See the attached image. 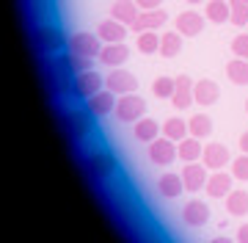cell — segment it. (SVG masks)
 <instances>
[{"instance_id":"16","label":"cell","mask_w":248,"mask_h":243,"mask_svg":"<svg viewBox=\"0 0 248 243\" xmlns=\"http://www.w3.org/2000/svg\"><path fill=\"white\" fill-rule=\"evenodd\" d=\"M127 58H130V50H127V45H124V42L105 45V47H102V53H99V61L105 64V66H110V69L124 66V61H127Z\"/></svg>"},{"instance_id":"32","label":"cell","mask_w":248,"mask_h":243,"mask_svg":"<svg viewBox=\"0 0 248 243\" xmlns=\"http://www.w3.org/2000/svg\"><path fill=\"white\" fill-rule=\"evenodd\" d=\"M232 174H234V180H248V155H237V158H232Z\"/></svg>"},{"instance_id":"29","label":"cell","mask_w":248,"mask_h":243,"mask_svg":"<svg viewBox=\"0 0 248 243\" xmlns=\"http://www.w3.org/2000/svg\"><path fill=\"white\" fill-rule=\"evenodd\" d=\"M91 61H94V58H89V55L69 53V55H63V58H61V66H66V69H72V72L78 75V72H86V69H94Z\"/></svg>"},{"instance_id":"6","label":"cell","mask_w":248,"mask_h":243,"mask_svg":"<svg viewBox=\"0 0 248 243\" xmlns=\"http://www.w3.org/2000/svg\"><path fill=\"white\" fill-rule=\"evenodd\" d=\"M102 86H105V78H102V75H97L94 69H86V72L75 75V94H78V97L89 99L91 94L102 91Z\"/></svg>"},{"instance_id":"27","label":"cell","mask_w":248,"mask_h":243,"mask_svg":"<svg viewBox=\"0 0 248 243\" xmlns=\"http://www.w3.org/2000/svg\"><path fill=\"white\" fill-rule=\"evenodd\" d=\"M187 130L193 138H207V135L213 133V119L207 116V113H193V116L187 119Z\"/></svg>"},{"instance_id":"24","label":"cell","mask_w":248,"mask_h":243,"mask_svg":"<svg viewBox=\"0 0 248 243\" xmlns=\"http://www.w3.org/2000/svg\"><path fill=\"white\" fill-rule=\"evenodd\" d=\"M160 127H157V119H149V116H143L135 122V138L138 141H143V144H152L155 138H160Z\"/></svg>"},{"instance_id":"26","label":"cell","mask_w":248,"mask_h":243,"mask_svg":"<svg viewBox=\"0 0 248 243\" xmlns=\"http://www.w3.org/2000/svg\"><path fill=\"white\" fill-rule=\"evenodd\" d=\"M226 78L237 86H248V61L246 58H232L226 64Z\"/></svg>"},{"instance_id":"10","label":"cell","mask_w":248,"mask_h":243,"mask_svg":"<svg viewBox=\"0 0 248 243\" xmlns=\"http://www.w3.org/2000/svg\"><path fill=\"white\" fill-rule=\"evenodd\" d=\"M182 174V182H185V191H202L207 185V177H210V169L207 166H199V163H187L185 169L179 171Z\"/></svg>"},{"instance_id":"41","label":"cell","mask_w":248,"mask_h":243,"mask_svg":"<svg viewBox=\"0 0 248 243\" xmlns=\"http://www.w3.org/2000/svg\"><path fill=\"white\" fill-rule=\"evenodd\" d=\"M246 113H248V99H246Z\"/></svg>"},{"instance_id":"4","label":"cell","mask_w":248,"mask_h":243,"mask_svg":"<svg viewBox=\"0 0 248 243\" xmlns=\"http://www.w3.org/2000/svg\"><path fill=\"white\" fill-rule=\"evenodd\" d=\"M105 89H110L113 94H133L135 89H138V78H135L133 72H127V69H122V66H116V69H110V75L105 78Z\"/></svg>"},{"instance_id":"15","label":"cell","mask_w":248,"mask_h":243,"mask_svg":"<svg viewBox=\"0 0 248 243\" xmlns=\"http://www.w3.org/2000/svg\"><path fill=\"white\" fill-rule=\"evenodd\" d=\"M204 19L199 11H182L177 17V31L182 33V36H199L204 31Z\"/></svg>"},{"instance_id":"25","label":"cell","mask_w":248,"mask_h":243,"mask_svg":"<svg viewBox=\"0 0 248 243\" xmlns=\"http://www.w3.org/2000/svg\"><path fill=\"white\" fill-rule=\"evenodd\" d=\"M179 158L185 163H193V161H199L204 155V149H202V138H193V135H187V138H182L179 141Z\"/></svg>"},{"instance_id":"30","label":"cell","mask_w":248,"mask_h":243,"mask_svg":"<svg viewBox=\"0 0 248 243\" xmlns=\"http://www.w3.org/2000/svg\"><path fill=\"white\" fill-rule=\"evenodd\" d=\"M135 47H138L141 53H146V55L160 53V36L155 33V31H143V33H138V39H135Z\"/></svg>"},{"instance_id":"9","label":"cell","mask_w":248,"mask_h":243,"mask_svg":"<svg viewBox=\"0 0 248 243\" xmlns=\"http://www.w3.org/2000/svg\"><path fill=\"white\" fill-rule=\"evenodd\" d=\"M182 221L187 227H204L210 221V205L202 202V199H190L185 207H182Z\"/></svg>"},{"instance_id":"11","label":"cell","mask_w":248,"mask_h":243,"mask_svg":"<svg viewBox=\"0 0 248 243\" xmlns=\"http://www.w3.org/2000/svg\"><path fill=\"white\" fill-rule=\"evenodd\" d=\"M218 97H221V89H218V83H215V81H207V78L196 81V86H193L196 105H202V108L215 105V102H218Z\"/></svg>"},{"instance_id":"18","label":"cell","mask_w":248,"mask_h":243,"mask_svg":"<svg viewBox=\"0 0 248 243\" xmlns=\"http://www.w3.org/2000/svg\"><path fill=\"white\" fill-rule=\"evenodd\" d=\"M138 9H141V6H138L135 0H116L113 9H110V17L124 22V25H133L135 19H138V14H141Z\"/></svg>"},{"instance_id":"23","label":"cell","mask_w":248,"mask_h":243,"mask_svg":"<svg viewBox=\"0 0 248 243\" xmlns=\"http://www.w3.org/2000/svg\"><path fill=\"white\" fill-rule=\"evenodd\" d=\"M89 169H91V174H94V177H110V174L116 171V163H113V158H110V155L97 152V155H91Z\"/></svg>"},{"instance_id":"38","label":"cell","mask_w":248,"mask_h":243,"mask_svg":"<svg viewBox=\"0 0 248 243\" xmlns=\"http://www.w3.org/2000/svg\"><path fill=\"white\" fill-rule=\"evenodd\" d=\"M210 243H237V241H232V238H223V235H221V238H213Z\"/></svg>"},{"instance_id":"35","label":"cell","mask_w":248,"mask_h":243,"mask_svg":"<svg viewBox=\"0 0 248 243\" xmlns=\"http://www.w3.org/2000/svg\"><path fill=\"white\" fill-rule=\"evenodd\" d=\"M138 6H141V11H155L163 6V0H135Z\"/></svg>"},{"instance_id":"12","label":"cell","mask_w":248,"mask_h":243,"mask_svg":"<svg viewBox=\"0 0 248 243\" xmlns=\"http://www.w3.org/2000/svg\"><path fill=\"white\" fill-rule=\"evenodd\" d=\"M193 86L196 83L187 78V75H179L177 78V89H174V97H171V105L174 108H179V111H185V108H190L196 99H193Z\"/></svg>"},{"instance_id":"36","label":"cell","mask_w":248,"mask_h":243,"mask_svg":"<svg viewBox=\"0 0 248 243\" xmlns=\"http://www.w3.org/2000/svg\"><path fill=\"white\" fill-rule=\"evenodd\" d=\"M237 243H248V224H240L237 229V238H234Z\"/></svg>"},{"instance_id":"17","label":"cell","mask_w":248,"mask_h":243,"mask_svg":"<svg viewBox=\"0 0 248 243\" xmlns=\"http://www.w3.org/2000/svg\"><path fill=\"white\" fill-rule=\"evenodd\" d=\"M185 191V182H182V174H174V171H166L157 180V194L166 199H177L179 194Z\"/></svg>"},{"instance_id":"14","label":"cell","mask_w":248,"mask_h":243,"mask_svg":"<svg viewBox=\"0 0 248 243\" xmlns=\"http://www.w3.org/2000/svg\"><path fill=\"white\" fill-rule=\"evenodd\" d=\"M166 19H169V14H166V11H160V9L141 11V14H138V19H135L130 28H133L135 33H143V31H157V28L166 25Z\"/></svg>"},{"instance_id":"33","label":"cell","mask_w":248,"mask_h":243,"mask_svg":"<svg viewBox=\"0 0 248 243\" xmlns=\"http://www.w3.org/2000/svg\"><path fill=\"white\" fill-rule=\"evenodd\" d=\"M232 25H248V3H234L232 6V17H229Z\"/></svg>"},{"instance_id":"7","label":"cell","mask_w":248,"mask_h":243,"mask_svg":"<svg viewBox=\"0 0 248 243\" xmlns=\"http://www.w3.org/2000/svg\"><path fill=\"white\" fill-rule=\"evenodd\" d=\"M202 163L210 171H221L226 166H232V155L226 149V144H207L204 146V155H202Z\"/></svg>"},{"instance_id":"39","label":"cell","mask_w":248,"mask_h":243,"mask_svg":"<svg viewBox=\"0 0 248 243\" xmlns=\"http://www.w3.org/2000/svg\"><path fill=\"white\" fill-rule=\"evenodd\" d=\"M185 3H190V6H196V3H204V0H185Z\"/></svg>"},{"instance_id":"2","label":"cell","mask_w":248,"mask_h":243,"mask_svg":"<svg viewBox=\"0 0 248 243\" xmlns=\"http://www.w3.org/2000/svg\"><path fill=\"white\" fill-rule=\"evenodd\" d=\"M179 158V149H177V141H171L166 135H160L149 144V161L155 166H169Z\"/></svg>"},{"instance_id":"40","label":"cell","mask_w":248,"mask_h":243,"mask_svg":"<svg viewBox=\"0 0 248 243\" xmlns=\"http://www.w3.org/2000/svg\"><path fill=\"white\" fill-rule=\"evenodd\" d=\"M229 3H232V6H234V3H248V0H229Z\"/></svg>"},{"instance_id":"28","label":"cell","mask_w":248,"mask_h":243,"mask_svg":"<svg viewBox=\"0 0 248 243\" xmlns=\"http://www.w3.org/2000/svg\"><path fill=\"white\" fill-rule=\"evenodd\" d=\"M163 135L171 138V141H182V138H187V135H190L187 122H182V119H166V122H163Z\"/></svg>"},{"instance_id":"34","label":"cell","mask_w":248,"mask_h":243,"mask_svg":"<svg viewBox=\"0 0 248 243\" xmlns=\"http://www.w3.org/2000/svg\"><path fill=\"white\" fill-rule=\"evenodd\" d=\"M232 53L237 58H246L248 61V33H240V36L232 39Z\"/></svg>"},{"instance_id":"21","label":"cell","mask_w":248,"mask_h":243,"mask_svg":"<svg viewBox=\"0 0 248 243\" xmlns=\"http://www.w3.org/2000/svg\"><path fill=\"white\" fill-rule=\"evenodd\" d=\"M204 17L210 19V22H229L232 17V3L229 0H207V11H204Z\"/></svg>"},{"instance_id":"8","label":"cell","mask_w":248,"mask_h":243,"mask_svg":"<svg viewBox=\"0 0 248 243\" xmlns=\"http://www.w3.org/2000/svg\"><path fill=\"white\" fill-rule=\"evenodd\" d=\"M116 94L110 89H102L97 91V94H91L89 99H86V108H89L91 116H108L110 111H116Z\"/></svg>"},{"instance_id":"20","label":"cell","mask_w":248,"mask_h":243,"mask_svg":"<svg viewBox=\"0 0 248 243\" xmlns=\"http://www.w3.org/2000/svg\"><path fill=\"white\" fill-rule=\"evenodd\" d=\"M226 210H229V216H234V218L248 216V191L232 188V194L226 196Z\"/></svg>"},{"instance_id":"19","label":"cell","mask_w":248,"mask_h":243,"mask_svg":"<svg viewBox=\"0 0 248 243\" xmlns=\"http://www.w3.org/2000/svg\"><path fill=\"white\" fill-rule=\"evenodd\" d=\"M33 42H36L39 50H50V53H53V50H58V47L63 45V36L55 28H39L33 33Z\"/></svg>"},{"instance_id":"3","label":"cell","mask_w":248,"mask_h":243,"mask_svg":"<svg viewBox=\"0 0 248 243\" xmlns=\"http://www.w3.org/2000/svg\"><path fill=\"white\" fill-rule=\"evenodd\" d=\"M105 42L99 39V33H75L69 39V53L78 55H89V58H99Z\"/></svg>"},{"instance_id":"5","label":"cell","mask_w":248,"mask_h":243,"mask_svg":"<svg viewBox=\"0 0 248 243\" xmlns=\"http://www.w3.org/2000/svg\"><path fill=\"white\" fill-rule=\"evenodd\" d=\"M232 185H234V174L221 169V171H210L204 191H207L213 199H223V196H229L232 194Z\"/></svg>"},{"instance_id":"22","label":"cell","mask_w":248,"mask_h":243,"mask_svg":"<svg viewBox=\"0 0 248 243\" xmlns=\"http://www.w3.org/2000/svg\"><path fill=\"white\" fill-rule=\"evenodd\" d=\"M182 53V33L179 31H169L160 36V55L163 58H174Z\"/></svg>"},{"instance_id":"1","label":"cell","mask_w":248,"mask_h":243,"mask_svg":"<svg viewBox=\"0 0 248 243\" xmlns=\"http://www.w3.org/2000/svg\"><path fill=\"white\" fill-rule=\"evenodd\" d=\"M116 119L119 122H138V119H143V113H146V99L138 97V94H122L119 97V102H116Z\"/></svg>"},{"instance_id":"37","label":"cell","mask_w":248,"mask_h":243,"mask_svg":"<svg viewBox=\"0 0 248 243\" xmlns=\"http://www.w3.org/2000/svg\"><path fill=\"white\" fill-rule=\"evenodd\" d=\"M240 149H243V152L248 155V130H246L243 135H240Z\"/></svg>"},{"instance_id":"31","label":"cell","mask_w":248,"mask_h":243,"mask_svg":"<svg viewBox=\"0 0 248 243\" xmlns=\"http://www.w3.org/2000/svg\"><path fill=\"white\" fill-rule=\"evenodd\" d=\"M174 89H177V78H157V81L152 83V91L163 99L174 97Z\"/></svg>"},{"instance_id":"13","label":"cell","mask_w":248,"mask_h":243,"mask_svg":"<svg viewBox=\"0 0 248 243\" xmlns=\"http://www.w3.org/2000/svg\"><path fill=\"white\" fill-rule=\"evenodd\" d=\"M130 25H124V22H119V19H105V22H99V28H97V33H99V39L105 42V45H116V42H124V36L130 33L127 31Z\"/></svg>"}]
</instances>
